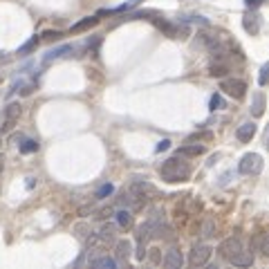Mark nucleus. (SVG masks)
<instances>
[{
	"label": "nucleus",
	"mask_w": 269,
	"mask_h": 269,
	"mask_svg": "<svg viewBox=\"0 0 269 269\" xmlns=\"http://www.w3.org/2000/svg\"><path fill=\"white\" fill-rule=\"evenodd\" d=\"M193 168L188 161H184L182 155H175V157H168L164 164L159 166V175L164 182L168 184H177V182H186L191 177Z\"/></svg>",
	"instance_id": "1"
},
{
	"label": "nucleus",
	"mask_w": 269,
	"mask_h": 269,
	"mask_svg": "<svg viewBox=\"0 0 269 269\" xmlns=\"http://www.w3.org/2000/svg\"><path fill=\"white\" fill-rule=\"evenodd\" d=\"M148 20H152V25L159 31H164L168 38H184V36H186V27L177 25V22H170V20H166V18H157V16L148 18Z\"/></svg>",
	"instance_id": "2"
},
{
	"label": "nucleus",
	"mask_w": 269,
	"mask_h": 269,
	"mask_svg": "<svg viewBox=\"0 0 269 269\" xmlns=\"http://www.w3.org/2000/svg\"><path fill=\"white\" fill-rule=\"evenodd\" d=\"M238 170L242 175H258L263 170V157L258 152H247L240 159V164H238Z\"/></svg>",
	"instance_id": "3"
},
{
	"label": "nucleus",
	"mask_w": 269,
	"mask_h": 269,
	"mask_svg": "<svg viewBox=\"0 0 269 269\" xmlns=\"http://www.w3.org/2000/svg\"><path fill=\"white\" fill-rule=\"evenodd\" d=\"M220 90H222L224 94H229L231 99L240 101V99H245V94H247V83L242 79H222Z\"/></svg>",
	"instance_id": "4"
},
{
	"label": "nucleus",
	"mask_w": 269,
	"mask_h": 269,
	"mask_svg": "<svg viewBox=\"0 0 269 269\" xmlns=\"http://www.w3.org/2000/svg\"><path fill=\"white\" fill-rule=\"evenodd\" d=\"M20 112H22V108H20V103H16V101L4 108V117H2V124H0V134L11 133V128L16 126L18 117H20Z\"/></svg>",
	"instance_id": "5"
},
{
	"label": "nucleus",
	"mask_w": 269,
	"mask_h": 269,
	"mask_svg": "<svg viewBox=\"0 0 269 269\" xmlns=\"http://www.w3.org/2000/svg\"><path fill=\"white\" fill-rule=\"evenodd\" d=\"M245 249V242L240 240L238 236H231V238H224L222 242H220V256H222L224 260H231L233 256L238 254V251H242Z\"/></svg>",
	"instance_id": "6"
},
{
	"label": "nucleus",
	"mask_w": 269,
	"mask_h": 269,
	"mask_svg": "<svg viewBox=\"0 0 269 269\" xmlns=\"http://www.w3.org/2000/svg\"><path fill=\"white\" fill-rule=\"evenodd\" d=\"M211 254H213V249L209 245H193V249L188 251V263L193 267H202V265L209 263Z\"/></svg>",
	"instance_id": "7"
},
{
	"label": "nucleus",
	"mask_w": 269,
	"mask_h": 269,
	"mask_svg": "<svg viewBox=\"0 0 269 269\" xmlns=\"http://www.w3.org/2000/svg\"><path fill=\"white\" fill-rule=\"evenodd\" d=\"M260 25H263V20H260V13L256 11H247L245 16H242V29L247 31V34L256 36L260 31Z\"/></svg>",
	"instance_id": "8"
},
{
	"label": "nucleus",
	"mask_w": 269,
	"mask_h": 269,
	"mask_svg": "<svg viewBox=\"0 0 269 269\" xmlns=\"http://www.w3.org/2000/svg\"><path fill=\"white\" fill-rule=\"evenodd\" d=\"M229 70H231V63H229L227 58H215V61L209 65V74L211 76H218V79L227 74Z\"/></svg>",
	"instance_id": "9"
},
{
	"label": "nucleus",
	"mask_w": 269,
	"mask_h": 269,
	"mask_svg": "<svg viewBox=\"0 0 269 269\" xmlns=\"http://www.w3.org/2000/svg\"><path fill=\"white\" fill-rule=\"evenodd\" d=\"M254 134H256V124H254V121H247V124L238 126V130H236V137L240 139L242 143L251 141V139H254Z\"/></svg>",
	"instance_id": "10"
},
{
	"label": "nucleus",
	"mask_w": 269,
	"mask_h": 269,
	"mask_svg": "<svg viewBox=\"0 0 269 269\" xmlns=\"http://www.w3.org/2000/svg\"><path fill=\"white\" fill-rule=\"evenodd\" d=\"M204 150H206V148L202 146V143L186 141V143H184V146L177 150V155H182V157H200V155H204Z\"/></svg>",
	"instance_id": "11"
},
{
	"label": "nucleus",
	"mask_w": 269,
	"mask_h": 269,
	"mask_svg": "<svg viewBox=\"0 0 269 269\" xmlns=\"http://www.w3.org/2000/svg\"><path fill=\"white\" fill-rule=\"evenodd\" d=\"M161 263H164L166 267H170V269H179L184 265V258H182V254H179L177 249H168Z\"/></svg>",
	"instance_id": "12"
},
{
	"label": "nucleus",
	"mask_w": 269,
	"mask_h": 269,
	"mask_svg": "<svg viewBox=\"0 0 269 269\" xmlns=\"http://www.w3.org/2000/svg\"><path fill=\"white\" fill-rule=\"evenodd\" d=\"M229 263L236 265V267H251V265H254V254L247 251V249H242V251H238V254L233 256Z\"/></svg>",
	"instance_id": "13"
},
{
	"label": "nucleus",
	"mask_w": 269,
	"mask_h": 269,
	"mask_svg": "<svg viewBox=\"0 0 269 269\" xmlns=\"http://www.w3.org/2000/svg\"><path fill=\"white\" fill-rule=\"evenodd\" d=\"M97 22H99L97 16H85V18H81L79 22H74V25L70 27V34H81V31H85V29H90V27H94Z\"/></svg>",
	"instance_id": "14"
},
{
	"label": "nucleus",
	"mask_w": 269,
	"mask_h": 269,
	"mask_svg": "<svg viewBox=\"0 0 269 269\" xmlns=\"http://www.w3.org/2000/svg\"><path fill=\"white\" fill-rule=\"evenodd\" d=\"M130 251H133V245H130V240H119L115 247V256L119 263H126V260L130 258Z\"/></svg>",
	"instance_id": "15"
},
{
	"label": "nucleus",
	"mask_w": 269,
	"mask_h": 269,
	"mask_svg": "<svg viewBox=\"0 0 269 269\" xmlns=\"http://www.w3.org/2000/svg\"><path fill=\"white\" fill-rule=\"evenodd\" d=\"M70 52H74V47L72 45H61V47H56V49H49L47 52V56H45V65L47 63H52V61H56V58H61V56H67Z\"/></svg>",
	"instance_id": "16"
},
{
	"label": "nucleus",
	"mask_w": 269,
	"mask_h": 269,
	"mask_svg": "<svg viewBox=\"0 0 269 269\" xmlns=\"http://www.w3.org/2000/svg\"><path fill=\"white\" fill-rule=\"evenodd\" d=\"M115 218H117V227H121V229H130V227H133V211H130V209L117 211Z\"/></svg>",
	"instance_id": "17"
},
{
	"label": "nucleus",
	"mask_w": 269,
	"mask_h": 269,
	"mask_svg": "<svg viewBox=\"0 0 269 269\" xmlns=\"http://www.w3.org/2000/svg\"><path fill=\"white\" fill-rule=\"evenodd\" d=\"M90 265H92V267L115 269V267H117V260H115V258H108V256H103V258H90Z\"/></svg>",
	"instance_id": "18"
},
{
	"label": "nucleus",
	"mask_w": 269,
	"mask_h": 269,
	"mask_svg": "<svg viewBox=\"0 0 269 269\" xmlns=\"http://www.w3.org/2000/svg\"><path fill=\"white\" fill-rule=\"evenodd\" d=\"M38 40H40L38 36H31V38L27 40L25 45H20V47H18V54H20V56H27V54H31L36 47H38Z\"/></svg>",
	"instance_id": "19"
},
{
	"label": "nucleus",
	"mask_w": 269,
	"mask_h": 269,
	"mask_svg": "<svg viewBox=\"0 0 269 269\" xmlns=\"http://www.w3.org/2000/svg\"><path fill=\"white\" fill-rule=\"evenodd\" d=\"M263 112H265V97L263 94H256L254 97V106H251V115L254 117H263Z\"/></svg>",
	"instance_id": "20"
},
{
	"label": "nucleus",
	"mask_w": 269,
	"mask_h": 269,
	"mask_svg": "<svg viewBox=\"0 0 269 269\" xmlns=\"http://www.w3.org/2000/svg\"><path fill=\"white\" fill-rule=\"evenodd\" d=\"M115 233H117V224H110V222H108V224H103V227H101V231H99V236H101L103 238V240H112V238H115Z\"/></svg>",
	"instance_id": "21"
},
{
	"label": "nucleus",
	"mask_w": 269,
	"mask_h": 269,
	"mask_svg": "<svg viewBox=\"0 0 269 269\" xmlns=\"http://www.w3.org/2000/svg\"><path fill=\"white\" fill-rule=\"evenodd\" d=\"M36 150H38V143H36L34 139H22V143H20L22 155H29V152H36Z\"/></svg>",
	"instance_id": "22"
},
{
	"label": "nucleus",
	"mask_w": 269,
	"mask_h": 269,
	"mask_svg": "<svg viewBox=\"0 0 269 269\" xmlns=\"http://www.w3.org/2000/svg\"><path fill=\"white\" fill-rule=\"evenodd\" d=\"M202 236H204V238L215 236V222L211 218H206L204 222H202Z\"/></svg>",
	"instance_id": "23"
},
{
	"label": "nucleus",
	"mask_w": 269,
	"mask_h": 269,
	"mask_svg": "<svg viewBox=\"0 0 269 269\" xmlns=\"http://www.w3.org/2000/svg\"><path fill=\"white\" fill-rule=\"evenodd\" d=\"M256 245H258V251L265 256V258H269V233L267 236H263V238H258L256 240Z\"/></svg>",
	"instance_id": "24"
},
{
	"label": "nucleus",
	"mask_w": 269,
	"mask_h": 269,
	"mask_svg": "<svg viewBox=\"0 0 269 269\" xmlns=\"http://www.w3.org/2000/svg\"><path fill=\"white\" fill-rule=\"evenodd\" d=\"M211 137H213V133H209V130H204V133H193L191 137L186 139V141H209Z\"/></svg>",
	"instance_id": "25"
},
{
	"label": "nucleus",
	"mask_w": 269,
	"mask_h": 269,
	"mask_svg": "<svg viewBox=\"0 0 269 269\" xmlns=\"http://www.w3.org/2000/svg\"><path fill=\"white\" fill-rule=\"evenodd\" d=\"M258 83H260V85H267V83H269V63H265V65L260 67V74H258Z\"/></svg>",
	"instance_id": "26"
},
{
	"label": "nucleus",
	"mask_w": 269,
	"mask_h": 269,
	"mask_svg": "<svg viewBox=\"0 0 269 269\" xmlns=\"http://www.w3.org/2000/svg\"><path fill=\"white\" fill-rule=\"evenodd\" d=\"M112 191H115V186H112V184H103V186L97 191V200H103V197L112 195Z\"/></svg>",
	"instance_id": "27"
},
{
	"label": "nucleus",
	"mask_w": 269,
	"mask_h": 269,
	"mask_svg": "<svg viewBox=\"0 0 269 269\" xmlns=\"http://www.w3.org/2000/svg\"><path fill=\"white\" fill-rule=\"evenodd\" d=\"M40 36H43L45 40H61L63 38V34H61V31H56V29H45Z\"/></svg>",
	"instance_id": "28"
},
{
	"label": "nucleus",
	"mask_w": 269,
	"mask_h": 269,
	"mask_svg": "<svg viewBox=\"0 0 269 269\" xmlns=\"http://www.w3.org/2000/svg\"><path fill=\"white\" fill-rule=\"evenodd\" d=\"M224 106V103H222V97H220V94H213V97H211L209 99V108H211V110H220V108H222Z\"/></svg>",
	"instance_id": "29"
},
{
	"label": "nucleus",
	"mask_w": 269,
	"mask_h": 269,
	"mask_svg": "<svg viewBox=\"0 0 269 269\" xmlns=\"http://www.w3.org/2000/svg\"><path fill=\"white\" fill-rule=\"evenodd\" d=\"M74 231H76V236H79V238H88V233H85V231H90V229L85 227V224H76Z\"/></svg>",
	"instance_id": "30"
},
{
	"label": "nucleus",
	"mask_w": 269,
	"mask_h": 269,
	"mask_svg": "<svg viewBox=\"0 0 269 269\" xmlns=\"http://www.w3.org/2000/svg\"><path fill=\"white\" fill-rule=\"evenodd\" d=\"M168 148H170V141H168V139H161V141L157 143L155 150H157V152H164V150H168Z\"/></svg>",
	"instance_id": "31"
},
{
	"label": "nucleus",
	"mask_w": 269,
	"mask_h": 269,
	"mask_svg": "<svg viewBox=\"0 0 269 269\" xmlns=\"http://www.w3.org/2000/svg\"><path fill=\"white\" fill-rule=\"evenodd\" d=\"M152 265H159V249H150V256H148Z\"/></svg>",
	"instance_id": "32"
},
{
	"label": "nucleus",
	"mask_w": 269,
	"mask_h": 269,
	"mask_svg": "<svg viewBox=\"0 0 269 269\" xmlns=\"http://www.w3.org/2000/svg\"><path fill=\"white\" fill-rule=\"evenodd\" d=\"M263 2H265V0H245V4H247V7H249V9L260 7V4H263Z\"/></svg>",
	"instance_id": "33"
},
{
	"label": "nucleus",
	"mask_w": 269,
	"mask_h": 269,
	"mask_svg": "<svg viewBox=\"0 0 269 269\" xmlns=\"http://www.w3.org/2000/svg\"><path fill=\"white\" fill-rule=\"evenodd\" d=\"M112 213V209H101V211H97V215L94 218H99V220H103V218H108V215Z\"/></svg>",
	"instance_id": "34"
},
{
	"label": "nucleus",
	"mask_w": 269,
	"mask_h": 269,
	"mask_svg": "<svg viewBox=\"0 0 269 269\" xmlns=\"http://www.w3.org/2000/svg\"><path fill=\"white\" fill-rule=\"evenodd\" d=\"M22 139H25V134L16 133V134H11V139H9V141H11V143H18V141H22Z\"/></svg>",
	"instance_id": "35"
},
{
	"label": "nucleus",
	"mask_w": 269,
	"mask_h": 269,
	"mask_svg": "<svg viewBox=\"0 0 269 269\" xmlns=\"http://www.w3.org/2000/svg\"><path fill=\"white\" fill-rule=\"evenodd\" d=\"M265 146H267V150H269V126H267V130H265Z\"/></svg>",
	"instance_id": "36"
},
{
	"label": "nucleus",
	"mask_w": 269,
	"mask_h": 269,
	"mask_svg": "<svg viewBox=\"0 0 269 269\" xmlns=\"http://www.w3.org/2000/svg\"><path fill=\"white\" fill-rule=\"evenodd\" d=\"M139 2H141V0H130V2H128V7H137Z\"/></svg>",
	"instance_id": "37"
},
{
	"label": "nucleus",
	"mask_w": 269,
	"mask_h": 269,
	"mask_svg": "<svg viewBox=\"0 0 269 269\" xmlns=\"http://www.w3.org/2000/svg\"><path fill=\"white\" fill-rule=\"evenodd\" d=\"M2 161H4V159H2V155H0V170H2Z\"/></svg>",
	"instance_id": "38"
}]
</instances>
